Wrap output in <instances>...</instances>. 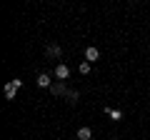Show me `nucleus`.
<instances>
[{
    "label": "nucleus",
    "mask_w": 150,
    "mask_h": 140,
    "mask_svg": "<svg viewBox=\"0 0 150 140\" xmlns=\"http://www.w3.org/2000/svg\"><path fill=\"white\" fill-rule=\"evenodd\" d=\"M20 85H23V80H18V78L8 83L5 85V100H15V93L20 90Z\"/></svg>",
    "instance_id": "obj_1"
},
{
    "label": "nucleus",
    "mask_w": 150,
    "mask_h": 140,
    "mask_svg": "<svg viewBox=\"0 0 150 140\" xmlns=\"http://www.w3.org/2000/svg\"><path fill=\"white\" fill-rule=\"evenodd\" d=\"M68 75H70L68 65H55V78H58V80H65Z\"/></svg>",
    "instance_id": "obj_2"
},
{
    "label": "nucleus",
    "mask_w": 150,
    "mask_h": 140,
    "mask_svg": "<svg viewBox=\"0 0 150 140\" xmlns=\"http://www.w3.org/2000/svg\"><path fill=\"white\" fill-rule=\"evenodd\" d=\"M38 85H40V88H50V85H53V80H50L48 73H40V75H38Z\"/></svg>",
    "instance_id": "obj_3"
},
{
    "label": "nucleus",
    "mask_w": 150,
    "mask_h": 140,
    "mask_svg": "<svg viewBox=\"0 0 150 140\" xmlns=\"http://www.w3.org/2000/svg\"><path fill=\"white\" fill-rule=\"evenodd\" d=\"M50 90H53V95H68L65 83H55V85H50Z\"/></svg>",
    "instance_id": "obj_4"
},
{
    "label": "nucleus",
    "mask_w": 150,
    "mask_h": 140,
    "mask_svg": "<svg viewBox=\"0 0 150 140\" xmlns=\"http://www.w3.org/2000/svg\"><path fill=\"white\" fill-rule=\"evenodd\" d=\"M85 58H88V63H95V60L100 58V53H98V48H88V50H85Z\"/></svg>",
    "instance_id": "obj_5"
},
{
    "label": "nucleus",
    "mask_w": 150,
    "mask_h": 140,
    "mask_svg": "<svg viewBox=\"0 0 150 140\" xmlns=\"http://www.w3.org/2000/svg\"><path fill=\"white\" fill-rule=\"evenodd\" d=\"M93 138V130L90 128H80L78 130V140H90Z\"/></svg>",
    "instance_id": "obj_6"
},
{
    "label": "nucleus",
    "mask_w": 150,
    "mask_h": 140,
    "mask_svg": "<svg viewBox=\"0 0 150 140\" xmlns=\"http://www.w3.org/2000/svg\"><path fill=\"white\" fill-rule=\"evenodd\" d=\"M105 113H108V115H110V118H112V120H123V110H112V108H108V110H105Z\"/></svg>",
    "instance_id": "obj_7"
},
{
    "label": "nucleus",
    "mask_w": 150,
    "mask_h": 140,
    "mask_svg": "<svg viewBox=\"0 0 150 140\" xmlns=\"http://www.w3.org/2000/svg\"><path fill=\"white\" fill-rule=\"evenodd\" d=\"M48 55L50 58H60V45H48Z\"/></svg>",
    "instance_id": "obj_8"
},
{
    "label": "nucleus",
    "mask_w": 150,
    "mask_h": 140,
    "mask_svg": "<svg viewBox=\"0 0 150 140\" xmlns=\"http://www.w3.org/2000/svg\"><path fill=\"white\" fill-rule=\"evenodd\" d=\"M65 98H68V103H78V98H80V95L73 93V90H68V95H65Z\"/></svg>",
    "instance_id": "obj_9"
},
{
    "label": "nucleus",
    "mask_w": 150,
    "mask_h": 140,
    "mask_svg": "<svg viewBox=\"0 0 150 140\" xmlns=\"http://www.w3.org/2000/svg\"><path fill=\"white\" fill-rule=\"evenodd\" d=\"M80 73H83V75L90 73V63H88V60H85V63H80Z\"/></svg>",
    "instance_id": "obj_10"
}]
</instances>
